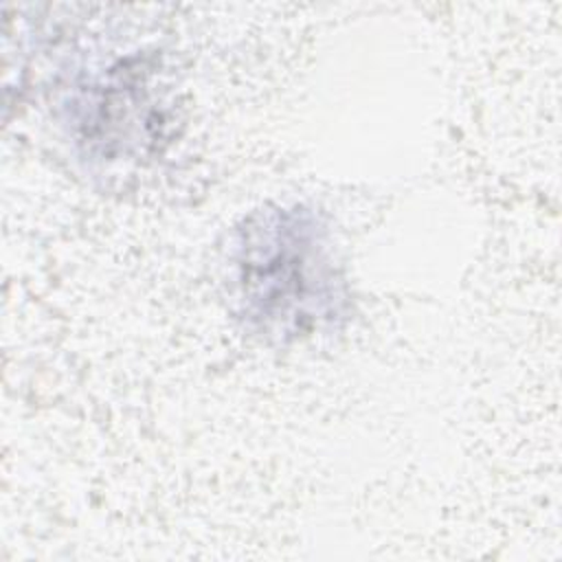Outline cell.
I'll use <instances>...</instances> for the list:
<instances>
[{
    "label": "cell",
    "instance_id": "6da1fadb",
    "mask_svg": "<svg viewBox=\"0 0 562 562\" xmlns=\"http://www.w3.org/2000/svg\"><path fill=\"white\" fill-rule=\"evenodd\" d=\"M235 318L277 347L336 329L349 292L323 217L303 204H268L233 231L226 252Z\"/></svg>",
    "mask_w": 562,
    "mask_h": 562
}]
</instances>
